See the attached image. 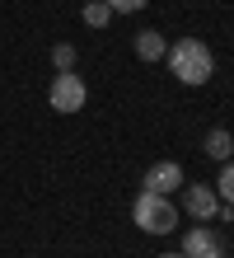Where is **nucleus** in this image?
<instances>
[{
    "mask_svg": "<svg viewBox=\"0 0 234 258\" xmlns=\"http://www.w3.org/2000/svg\"><path fill=\"white\" fill-rule=\"evenodd\" d=\"M183 253H187V258H225V244L215 239V230L192 225V230L183 235Z\"/></svg>",
    "mask_w": 234,
    "mask_h": 258,
    "instance_id": "nucleus-5",
    "label": "nucleus"
},
{
    "mask_svg": "<svg viewBox=\"0 0 234 258\" xmlns=\"http://www.w3.org/2000/svg\"><path fill=\"white\" fill-rule=\"evenodd\" d=\"M150 0H108V10L113 14H136V10H145Z\"/></svg>",
    "mask_w": 234,
    "mask_h": 258,
    "instance_id": "nucleus-12",
    "label": "nucleus"
},
{
    "mask_svg": "<svg viewBox=\"0 0 234 258\" xmlns=\"http://www.w3.org/2000/svg\"><path fill=\"white\" fill-rule=\"evenodd\" d=\"M215 197L234 207V160H225V169H220V183H215Z\"/></svg>",
    "mask_w": 234,
    "mask_h": 258,
    "instance_id": "nucleus-10",
    "label": "nucleus"
},
{
    "mask_svg": "<svg viewBox=\"0 0 234 258\" xmlns=\"http://www.w3.org/2000/svg\"><path fill=\"white\" fill-rule=\"evenodd\" d=\"M131 221L145 235H174L178 230V207L169 202L164 192H140L136 202H131Z\"/></svg>",
    "mask_w": 234,
    "mask_h": 258,
    "instance_id": "nucleus-2",
    "label": "nucleus"
},
{
    "mask_svg": "<svg viewBox=\"0 0 234 258\" xmlns=\"http://www.w3.org/2000/svg\"><path fill=\"white\" fill-rule=\"evenodd\" d=\"M160 258H187V253H160Z\"/></svg>",
    "mask_w": 234,
    "mask_h": 258,
    "instance_id": "nucleus-13",
    "label": "nucleus"
},
{
    "mask_svg": "<svg viewBox=\"0 0 234 258\" xmlns=\"http://www.w3.org/2000/svg\"><path fill=\"white\" fill-rule=\"evenodd\" d=\"M174 188H183V164L178 160H160V164H150L145 169V192H174Z\"/></svg>",
    "mask_w": 234,
    "mask_h": 258,
    "instance_id": "nucleus-4",
    "label": "nucleus"
},
{
    "mask_svg": "<svg viewBox=\"0 0 234 258\" xmlns=\"http://www.w3.org/2000/svg\"><path fill=\"white\" fill-rule=\"evenodd\" d=\"M206 155H211V160H229V155H234V136H229L225 127L206 132Z\"/></svg>",
    "mask_w": 234,
    "mask_h": 258,
    "instance_id": "nucleus-8",
    "label": "nucleus"
},
{
    "mask_svg": "<svg viewBox=\"0 0 234 258\" xmlns=\"http://www.w3.org/2000/svg\"><path fill=\"white\" fill-rule=\"evenodd\" d=\"M164 52H169L164 33H154V28H140L136 33V56L140 61H164Z\"/></svg>",
    "mask_w": 234,
    "mask_h": 258,
    "instance_id": "nucleus-7",
    "label": "nucleus"
},
{
    "mask_svg": "<svg viewBox=\"0 0 234 258\" xmlns=\"http://www.w3.org/2000/svg\"><path fill=\"white\" fill-rule=\"evenodd\" d=\"M164 61H169V71H174L183 85H206L215 75V56H211V47L201 38H178L174 47L164 52Z\"/></svg>",
    "mask_w": 234,
    "mask_h": 258,
    "instance_id": "nucleus-1",
    "label": "nucleus"
},
{
    "mask_svg": "<svg viewBox=\"0 0 234 258\" xmlns=\"http://www.w3.org/2000/svg\"><path fill=\"white\" fill-rule=\"evenodd\" d=\"M183 207H187V216H192V221H211L215 207H220V197H215L211 183H192V188L183 192Z\"/></svg>",
    "mask_w": 234,
    "mask_h": 258,
    "instance_id": "nucleus-6",
    "label": "nucleus"
},
{
    "mask_svg": "<svg viewBox=\"0 0 234 258\" xmlns=\"http://www.w3.org/2000/svg\"><path fill=\"white\" fill-rule=\"evenodd\" d=\"M85 99H89V89H85V80L75 71H61L56 80H52V89H47V103H52V113H80L85 108Z\"/></svg>",
    "mask_w": 234,
    "mask_h": 258,
    "instance_id": "nucleus-3",
    "label": "nucleus"
},
{
    "mask_svg": "<svg viewBox=\"0 0 234 258\" xmlns=\"http://www.w3.org/2000/svg\"><path fill=\"white\" fill-rule=\"evenodd\" d=\"M89 28H108V19H113V10H108V0H89V5L80 10Z\"/></svg>",
    "mask_w": 234,
    "mask_h": 258,
    "instance_id": "nucleus-9",
    "label": "nucleus"
},
{
    "mask_svg": "<svg viewBox=\"0 0 234 258\" xmlns=\"http://www.w3.org/2000/svg\"><path fill=\"white\" fill-rule=\"evenodd\" d=\"M52 61H56V71H70L75 66V47H70V42H56V47H52Z\"/></svg>",
    "mask_w": 234,
    "mask_h": 258,
    "instance_id": "nucleus-11",
    "label": "nucleus"
}]
</instances>
